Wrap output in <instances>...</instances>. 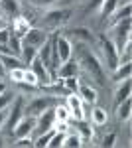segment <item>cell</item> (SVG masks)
<instances>
[{"instance_id": "obj_1", "label": "cell", "mask_w": 132, "mask_h": 148, "mask_svg": "<svg viewBox=\"0 0 132 148\" xmlns=\"http://www.w3.org/2000/svg\"><path fill=\"white\" fill-rule=\"evenodd\" d=\"M79 65H83L85 71H87L89 75H93V79L97 81L99 85H105V83H107L105 69H103V65L99 63L97 56H93L91 51H87V49H81V51H79Z\"/></svg>"}, {"instance_id": "obj_2", "label": "cell", "mask_w": 132, "mask_h": 148, "mask_svg": "<svg viewBox=\"0 0 132 148\" xmlns=\"http://www.w3.org/2000/svg\"><path fill=\"white\" fill-rule=\"evenodd\" d=\"M99 44H101L103 53H105L107 67H109L110 71H114V69L118 67V51H116V47H114V44H112V40L107 38V34H101L99 36Z\"/></svg>"}, {"instance_id": "obj_3", "label": "cell", "mask_w": 132, "mask_h": 148, "mask_svg": "<svg viewBox=\"0 0 132 148\" xmlns=\"http://www.w3.org/2000/svg\"><path fill=\"white\" fill-rule=\"evenodd\" d=\"M130 42V18H124L120 22H116V28H114V47L116 51L120 53L122 47Z\"/></svg>"}, {"instance_id": "obj_4", "label": "cell", "mask_w": 132, "mask_h": 148, "mask_svg": "<svg viewBox=\"0 0 132 148\" xmlns=\"http://www.w3.org/2000/svg\"><path fill=\"white\" fill-rule=\"evenodd\" d=\"M69 14H71V10H49V12H45V16L42 18V26L51 28V30H57L61 24H65L69 20Z\"/></svg>"}, {"instance_id": "obj_5", "label": "cell", "mask_w": 132, "mask_h": 148, "mask_svg": "<svg viewBox=\"0 0 132 148\" xmlns=\"http://www.w3.org/2000/svg\"><path fill=\"white\" fill-rule=\"evenodd\" d=\"M24 116V97H16V101H14V107H12V111L8 114H6V123H4V126H6V130L12 134V130L16 128V125H18V121Z\"/></svg>"}, {"instance_id": "obj_6", "label": "cell", "mask_w": 132, "mask_h": 148, "mask_svg": "<svg viewBox=\"0 0 132 148\" xmlns=\"http://www.w3.org/2000/svg\"><path fill=\"white\" fill-rule=\"evenodd\" d=\"M34 128H36V116H32V114H24L22 119L18 121L16 128L12 130V136L14 138L30 136V134L34 132Z\"/></svg>"}, {"instance_id": "obj_7", "label": "cell", "mask_w": 132, "mask_h": 148, "mask_svg": "<svg viewBox=\"0 0 132 148\" xmlns=\"http://www.w3.org/2000/svg\"><path fill=\"white\" fill-rule=\"evenodd\" d=\"M20 2L18 0H0V18L4 22H12L20 16Z\"/></svg>"}, {"instance_id": "obj_8", "label": "cell", "mask_w": 132, "mask_h": 148, "mask_svg": "<svg viewBox=\"0 0 132 148\" xmlns=\"http://www.w3.org/2000/svg\"><path fill=\"white\" fill-rule=\"evenodd\" d=\"M55 126V113L53 109L49 107V109H45L42 114H38L36 116V132L38 134H42V132H45V130H49V128H53Z\"/></svg>"}, {"instance_id": "obj_9", "label": "cell", "mask_w": 132, "mask_h": 148, "mask_svg": "<svg viewBox=\"0 0 132 148\" xmlns=\"http://www.w3.org/2000/svg\"><path fill=\"white\" fill-rule=\"evenodd\" d=\"M53 105V99L51 97H38V99H34L30 101L28 107H24V114H32V116H38V114H42L45 109H49Z\"/></svg>"}, {"instance_id": "obj_10", "label": "cell", "mask_w": 132, "mask_h": 148, "mask_svg": "<svg viewBox=\"0 0 132 148\" xmlns=\"http://www.w3.org/2000/svg\"><path fill=\"white\" fill-rule=\"evenodd\" d=\"M55 47H57V56H59V61H61V63H65V61L71 59V56H73V44L69 42V38H67V36L57 34Z\"/></svg>"}, {"instance_id": "obj_11", "label": "cell", "mask_w": 132, "mask_h": 148, "mask_svg": "<svg viewBox=\"0 0 132 148\" xmlns=\"http://www.w3.org/2000/svg\"><path fill=\"white\" fill-rule=\"evenodd\" d=\"M47 38H49V34L47 32H44V30H38V28H30V32L24 36V44H30L32 47H38L40 46H44L45 42H47Z\"/></svg>"}, {"instance_id": "obj_12", "label": "cell", "mask_w": 132, "mask_h": 148, "mask_svg": "<svg viewBox=\"0 0 132 148\" xmlns=\"http://www.w3.org/2000/svg\"><path fill=\"white\" fill-rule=\"evenodd\" d=\"M30 69H32L34 73H36V77H38V83L40 85H47V83H51V77H49V71L45 67L44 63H42V59L36 56L32 59V63H30Z\"/></svg>"}, {"instance_id": "obj_13", "label": "cell", "mask_w": 132, "mask_h": 148, "mask_svg": "<svg viewBox=\"0 0 132 148\" xmlns=\"http://www.w3.org/2000/svg\"><path fill=\"white\" fill-rule=\"evenodd\" d=\"M67 109H69V113L73 119H83L85 113H83V101H81V97H79L77 93H69L67 95Z\"/></svg>"}, {"instance_id": "obj_14", "label": "cell", "mask_w": 132, "mask_h": 148, "mask_svg": "<svg viewBox=\"0 0 132 148\" xmlns=\"http://www.w3.org/2000/svg\"><path fill=\"white\" fill-rule=\"evenodd\" d=\"M30 28H32V26H30V22H28L24 16H18V18H14L10 22V32L14 36H18L20 40H24V36L30 32Z\"/></svg>"}, {"instance_id": "obj_15", "label": "cell", "mask_w": 132, "mask_h": 148, "mask_svg": "<svg viewBox=\"0 0 132 148\" xmlns=\"http://www.w3.org/2000/svg\"><path fill=\"white\" fill-rule=\"evenodd\" d=\"M79 73V63L69 59L65 63H61L59 69H57V79H67V77H77Z\"/></svg>"}, {"instance_id": "obj_16", "label": "cell", "mask_w": 132, "mask_h": 148, "mask_svg": "<svg viewBox=\"0 0 132 148\" xmlns=\"http://www.w3.org/2000/svg\"><path fill=\"white\" fill-rule=\"evenodd\" d=\"M77 95L81 97L83 103H89V105H95L97 103V91L91 87V85H85V83H79Z\"/></svg>"}, {"instance_id": "obj_17", "label": "cell", "mask_w": 132, "mask_h": 148, "mask_svg": "<svg viewBox=\"0 0 132 148\" xmlns=\"http://www.w3.org/2000/svg\"><path fill=\"white\" fill-rule=\"evenodd\" d=\"M0 59H2V65H4L6 71H12V69H16V67H24L20 57L14 56V53H0Z\"/></svg>"}, {"instance_id": "obj_18", "label": "cell", "mask_w": 132, "mask_h": 148, "mask_svg": "<svg viewBox=\"0 0 132 148\" xmlns=\"http://www.w3.org/2000/svg\"><path fill=\"white\" fill-rule=\"evenodd\" d=\"M130 89H132L130 79L120 81V87L116 89V95H114V105H118V103H122L126 97H130Z\"/></svg>"}, {"instance_id": "obj_19", "label": "cell", "mask_w": 132, "mask_h": 148, "mask_svg": "<svg viewBox=\"0 0 132 148\" xmlns=\"http://www.w3.org/2000/svg\"><path fill=\"white\" fill-rule=\"evenodd\" d=\"M130 63H120L118 67L112 71V81H116V83H120L124 79H130Z\"/></svg>"}, {"instance_id": "obj_20", "label": "cell", "mask_w": 132, "mask_h": 148, "mask_svg": "<svg viewBox=\"0 0 132 148\" xmlns=\"http://www.w3.org/2000/svg\"><path fill=\"white\" fill-rule=\"evenodd\" d=\"M130 109H132V99L126 97L122 103L116 105V114H118V119H120V121H128V119H130Z\"/></svg>"}, {"instance_id": "obj_21", "label": "cell", "mask_w": 132, "mask_h": 148, "mask_svg": "<svg viewBox=\"0 0 132 148\" xmlns=\"http://www.w3.org/2000/svg\"><path fill=\"white\" fill-rule=\"evenodd\" d=\"M91 121L97 126H103V125L109 123V114H107L105 109H101V107H93V111H91Z\"/></svg>"}, {"instance_id": "obj_22", "label": "cell", "mask_w": 132, "mask_h": 148, "mask_svg": "<svg viewBox=\"0 0 132 148\" xmlns=\"http://www.w3.org/2000/svg\"><path fill=\"white\" fill-rule=\"evenodd\" d=\"M130 12H132L130 2H124V4H122L118 10H114V12H112V24L120 22V20H124V18H130Z\"/></svg>"}, {"instance_id": "obj_23", "label": "cell", "mask_w": 132, "mask_h": 148, "mask_svg": "<svg viewBox=\"0 0 132 148\" xmlns=\"http://www.w3.org/2000/svg\"><path fill=\"white\" fill-rule=\"evenodd\" d=\"M8 49H10V53H14V56L20 57V53H22V40L18 38V36H14L10 32V36H8Z\"/></svg>"}, {"instance_id": "obj_24", "label": "cell", "mask_w": 132, "mask_h": 148, "mask_svg": "<svg viewBox=\"0 0 132 148\" xmlns=\"http://www.w3.org/2000/svg\"><path fill=\"white\" fill-rule=\"evenodd\" d=\"M116 6H118V0H103V4L99 6L101 16H103V18H109V16H112V12L116 10Z\"/></svg>"}, {"instance_id": "obj_25", "label": "cell", "mask_w": 132, "mask_h": 148, "mask_svg": "<svg viewBox=\"0 0 132 148\" xmlns=\"http://www.w3.org/2000/svg\"><path fill=\"white\" fill-rule=\"evenodd\" d=\"M81 144H83V138L79 136V132H71V134H65L61 146H65V148H79Z\"/></svg>"}, {"instance_id": "obj_26", "label": "cell", "mask_w": 132, "mask_h": 148, "mask_svg": "<svg viewBox=\"0 0 132 148\" xmlns=\"http://www.w3.org/2000/svg\"><path fill=\"white\" fill-rule=\"evenodd\" d=\"M67 34L73 36V38H77V40H83V42H93V40H95L93 34L89 32L87 28H73V30H69Z\"/></svg>"}, {"instance_id": "obj_27", "label": "cell", "mask_w": 132, "mask_h": 148, "mask_svg": "<svg viewBox=\"0 0 132 148\" xmlns=\"http://www.w3.org/2000/svg\"><path fill=\"white\" fill-rule=\"evenodd\" d=\"M20 56H22L24 63H26V65H30V63H32V59L38 56V49L32 47L30 44H24V42H22V53H20Z\"/></svg>"}, {"instance_id": "obj_28", "label": "cell", "mask_w": 132, "mask_h": 148, "mask_svg": "<svg viewBox=\"0 0 132 148\" xmlns=\"http://www.w3.org/2000/svg\"><path fill=\"white\" fill-rule=\"evenodd\" d=\"M53 113H55V123H67V121L71 119V113H69L67 105H59V107H55Z\"/></svg>"}, {"instance_id": "obj_29", "label": "cell", "mask_w": 132, "mask_h": 148, "mask_svg": "<svg viewBox=\"0 0 132 148\" xmlns=\"http://www.w3.org/2000/svg\"><path fill=\"white\" fill-rule=\"evenodd\" d=\"M53 132H55V126H53V128H49V130H45V132H42V134L38 136V140L34 142V146H38V148L47 146L49 140H51V136H53Z\"/></svg>"}, {"instance_id": "obj_30", "label": "cell", "mask_w": 132, "mask_h": 148, "mask_svg": "<svg viewBox=\"0 0 132 148\" xmlns=\"http://www.w3.org/2000/svg\"><path fill=\"white\" fill-rule=\"evenodd\" d=\"M75 126H77V132H79V136L83 138V140H89V138H91L93 132H91V128H89L87 123H83V119H79Z\"/></svg>"}, {"instance_id": "obj_31", "label": "cell", "mask_w": 132, "mask_h": 148, "mask_svg": "<svg viewBox=\"0 0 132 148\" xmlns=\"http://www.w3.org/2000/svg\"><path fill=\"white\" fill-rule=\"evenodd\" d=\"M63 138H65V132H63V130H57V128H55L53 136H51V140H49V144H47V146H51V148H59L61 144H63Z\"/></svg>"}, {"instance_id": "obj_32", "label": "cell", "mask_w": 132, "mask_h": 148, "mask_svg": "<svg viewBox=\"0 0 132 148\" xmlns=\"http://www.w3.org/2000/svg\"><path fill=\"white\" fill-rule=\"evenodd\" d=\"M22 83L30 85V87H36V85H40V83H38V77H36V73H34L32 69H24V79H22Z\"/></svg>"}, {"instance_id": "obj_33", "label": "cell", "mask_w": 132, "mask_h": 148, "mask_svg": "<svg viewBox=\"0 0 132 148\" xmlns=\"http://www.w3.org/2000/svg\"><path fill=\"white\" fill-rule=\"evenodd\" d=\"M63 85H65V89L69 93H77V89H79V79H77V77H67V79H63Z\"/></svg>"}, {"instance_id": "obj_34", "label": "cell", "mask_w": 132, "mask_h": 148, "mask_svg": "<svg viewBox=\"0 0 132 148\" xmlns=\"http://www.w3.org/2000/svg\"><path fill=\"white\" fill-rule=\"evenodd\" d=\"M12 101H14V95H12L10 91H2V93H0V111L6 109Z\"/></svg>"}, {"instance_id": "obj_35", "label": "cell", "mask_w": 132, "mask_h": 148, "mask_svg": "<svg viewBox=\"0 0 132 148\" xmlns=\"http://www.w3.org/2000/svg\"><path fill=\"white\" fill-rule=\"evenodd\" d=\"M10 73V77L14 83H22L24 79V67H16V69H12V71H8Z\"/></svg>"}, {"instance_id": "obj_36", "label": "cell", "mask_w": 132, "mask_h": 148, "mask_svg": "<svg viewBox=\"0 0 132 148\" xmlns=\"http://www.w3.org/2000/svg\"><path fill=\"white\" fill-rule=\"evenodd\" d=\"M114 140H116V134H114V132H110V134H107V136L103 138V142H101V146H105V148H110V146H114Z\"/></svg>"}, {"instance_id": "obj_37", "label": "cell", "mask_w": 132, "mask_h": 148, "mask_svg": "<svg viewBox=\"0 0 132 148\" xmlns=\"http://www.w3.org/2000/svg\"><path fill=\"white\" fill-rule=\"evenodd\" d=\"M34 6H40V8H47V6H53L57 0H30Z\"/></svg>"}, {"instance_id": "obj_38", "label": "cell", "mask_w": 132, "mask_h": 148, "mask_svg": "<svg viewBox=\"0 0 132 148\" xmlns=\"http://www.w3.org/2000/svg\"><path fill=\"white\" fill-rule=\"evenodd\" d=\"M14 146H34V142L30 136H22V138H16Z\"/></svg>"}, {"instance_id": "obj_39", "label": "cell", "mask_w": 132, "mask_h": 148, "mask_svg": "<svg viewBox=\"0 0 132 148\" xmlns=\"http://www.w3.org/2000/svg\"><path fill=\"white\" fill-rule=\"evenodd\" d=\"M8 36H10V28H2L0 30V44H8Z\"/></svg>"}, {"instance_id": "obj_40", "label": "cell", "mask_w": 132, "mask_h": 148, "mask_svg": "<svg viewBox=\"0 0 132 148\" xmlns=\"http://www.w3.org/2000/svg\"><path fill=\"white\" fill-rule=\"evenodd\" d=\"M101 4H103V0H91L89 2V6H87V12H91V10H97Z\"/></svg>"}, {"instance_id": "obj_41", "label": "cell", "mask_w": 132, "mask_h": 148, "mask_svg": "<svg viewBox=\"0 0 132 148\" xmlns=\"http://www.w3.org/2000/svg\"><path fill=\"white\" fill-rule=\"evenodd\" d=\"M6 111H4V109H2V111H0V128H2V126H4V123H6Z\"/></svg>"}, {"instance_id": "obj_42", "label": "cell", "mask_w": 132, "mask_h": 148, "mask_svg": "<svg viewBox=\"0 0 132 148\" xmlns=\"http://www.w3.org/2000/svg\"><path fill=\"white\" fill-rule=\"evenodd\" d=\"M4 75H6V69L2 65V59H0V77H4Z\"/></svg>"}, {"instance_id": "obj_43", "label": "cell", "mask_w": 132, "mask_h": 148, "mask_svg": "<svg viewBox=\"0 0 132 148\" xmlns=\"http://www.w3.org/2000/svg\"><path fill=\"white\" fill-rule=\"evenodd\" d=\"M2 28H8V26H6V22H4L2 18H0V30H2Z\"/></svg>"}, {"instance_id": "obj_44", "label": "cell", "mask_w": 132, "mask_h": 148, "mask_svg": "<svg viewBox=\"0 0 132 148\" xmlns=\"http://www.w3.org/2000/svg\"><path fill=\"white\" fill-rule=\"evenodd\" d=\"M2 91H6V85H4V83L0 81V93H2Z\"/></svg>"}, {"instance_id": "obj_45", "label": "cell", "mask_w": 132, "mask_h": 148, "mask_svg": "<svg viewBox=\"0 0 132 148\" xmlns=\"http://www.w3.org/2000/svg\"><path fill=\"white\" fill-rule=\"evenodd\" d=\"M0 146H4V140H2V136H0Z\"/></svg>"}, {"instance_id": "obj_46", "label": "cell", "mask_w": 132, "mask_h": 148, "mask_svg": "<svg viewBox=\"0 0 132 148\" xmlns=\"http://www.w3.org/2000/svg\"><path fill=\"white\" fill-rule=\"evenodd\" d=\"M67 2H75V0H67Z\"/></svg>"}]
</instances>
